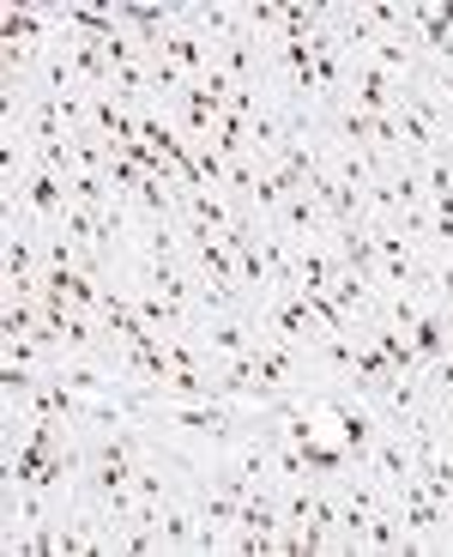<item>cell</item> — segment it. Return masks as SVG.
<instances>
[{"label": "cell", "mask_w": 453, "mask_h": 557, "mask_svg": "<svg viewBox=\"0 0 453 557\" xmlns=\"http://www.w3.org/2000/svg\"><path fill=\"white\" fill-rule=\"evenodd\" d=\"M417 182H424V195H453V146H436L429 158H417Z\"/></svg>", "instance_id": "obj_1"}]
</instances>
